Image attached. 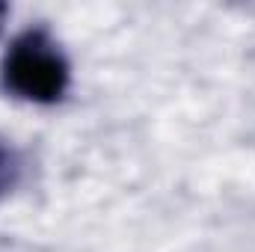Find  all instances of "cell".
<instances>
[{"instance_id": "cell-1", "label": "cell", "mask_w": 255, "mask_h": 252, "mask_svg": "<svg viewBox=\"0 0 255 252\" xmlns=\"http://www.w3.org/2000/svg\"><path fill=\"white\" fill-rule=\"evenodd\" d=\"M0 83L21 101L57 104L68 92L71 65L60 42L45 27H27L9 42L0 60Z\"/></svg>"}, {"instance_id": "cell-2", "label": "cell", "mask_w": 255, "mask_h": 252, "mask_svg": "<svg viewBox=\"0 0 255 252\" xmlns=\"http://www.w3.org/2000/svg\"><path fill=\"white\" fill-rule=\"evenodd\" d=\"M21 175H24L21 151H18L6 136H0V199L9 196L12 190L21 184Z\"/></svg>"}, {"instance_id": "cell-3", "label": "cell", "mask_w": 255, "mask_h": 252, "mask_svg": "<svg viewBox=\"0 0 255 252\" xmlns=\"http://www.w3.org/2000/svg\"><path fill=\"white\" fill-rule=\"evenodd\" d=\"M6 15H9V6L0 0V30H3V24H6Z\"/></svg>"}]
</instances>
